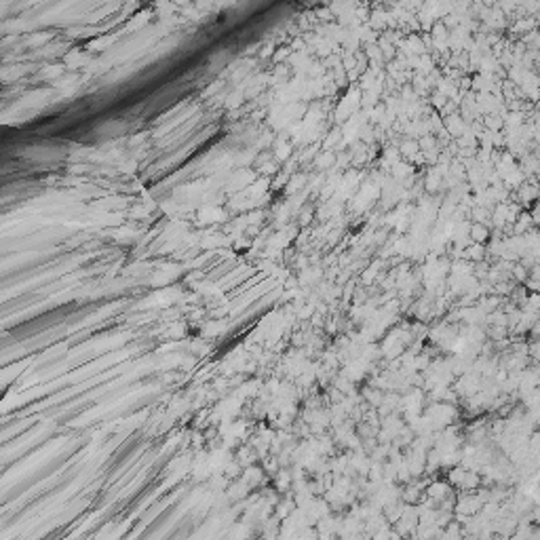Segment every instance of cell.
<instances>
[{"label": "cell", "instance_id": "obj_1", "mask_svg": "<svg viewBox=\"0 0 540 540\" xmlns=\"http://www.w3.org/2000/svg\"><path fill=\"white\" fill-rule=\"evenodd\" d=\"M540 198V184H521L519 188V201L521 205H532L534 201Z\"/></svg>", "mask_w": 540, "mask_h": 540}, {"label": "cell", "instance_id": "obj_2", "mask_svg": "<svg viewBox=\"0 0 540 540\" xmlns=\"http://www.w3.org/2000/svg\"><path fill=\"white\" fill-rule=\"evenodd\" d=\"M468 236H471L473 243H481L483 245L490 238V226L483 224V222H475L471 228H468Z\"/></svg>", "mask_w": 540, "mask_h": 540}, {"label": "cell", "instance_id": "obj_3", "mask_svg": "<svg viewBox=\"0 0 540 540\" xmlns=\"http://www.w3.org/2000/svg\"><path fill=\"white\" fill-rule=\"evenodd\" d=\"M426 492H429V498L431 500L441 502L445 496L449 494V486H447V483H443V481H435V483H431V488L426 490Z\"/></svg>", "mask_w": 540, "mask_h": 540}, {"label": "cell", "instance_id": "obj_4", "mask_svg": "<svg viewBox=\"0 0 540 540\" xmlns=\"http://www.w3.org/2000/svg\"><path fill=\"white\" fill-rule=\"evenodd\" d=\"M511 277H513V281L517 283V285H523V283L530 279V268L523 266L521 262H515L513 268H511Z\"/></svg>", "mask_w": 540, "mask_h": 540}, {"label": "cell", "instance_id": "obj_5", "mask_svg": "<svg viewBox=\"0 0 540 540\" xmlns=\"http://www.w3.org/2000/svg\"><path fill=\"white\" fill-rule=\"evenodd\" d=\"M464 258L468 262H483V260H486V247H483L481 243H473L464 251Z\"/></svg>", "mask_w": 540, "mask_h": 540}, {"label": "cell", "instance_id": "obj_6", "mask_svg": "<svg viewBox=\"0 0 540 540\" xmlns=\"http://www.w3.org/2000/svg\"><path fill=\"white\" fill-rule=\"evenodd\" d=\"M488 338L494 340V342L504 340V338H508V327H506V325H490V327H488Z\"/></svg>", "mask_w": 540, "mask_h": 540}, {"label": "cell", "instance_id": "obj_7", "mask_svg": "<svg viewBox=\"0 0 540 540\" xmlns=\"http://www.w3.org/2000/svg\"><path fill=\"white\" fill-rule=\"evenodd\" d=\"M464 475H466V468H452V471H449V483H454V486L460 488Z\"/></svg>", "mask_w": 540, "mask_h": 540}, {"label": "cell", "instance_id": "obj_8", "mask_svg": "<svg viewBox=\"0 0 540 540\" xmlns=\"http://www.w3.org/2000/svg\"><path fill=\"white\" fill-rule=\"evenodd\" d=\"M376 273H378V266H372V268H367V270H365V273H363V277H361L365 285H367V283H372V281L376 279Z\"/></svg>", "mask_w": 540, "mask_h": 540}]
</instances>
